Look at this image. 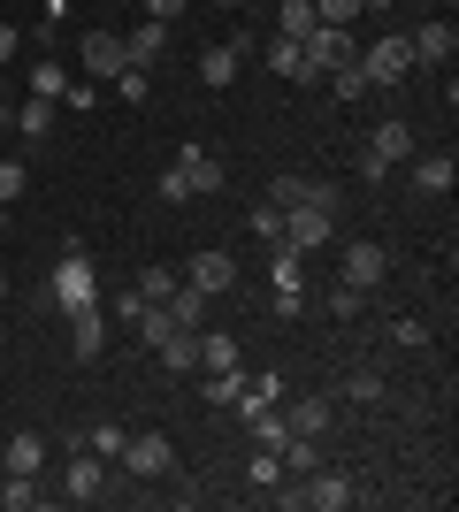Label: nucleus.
Returning a JSON list of instances; mask_svg holds the SVG:
<instances>
[{
  "label": "nucleus",
  "mask_w": 459,
  "mask_h": 512,
  "mask_svg": "<svg viewBox=\"0 0 459 512\" xmlns=\"http://www.w3.org/2000/svg\"><path fill=\"white\" fill-rule=\"evenodd\" d=\"M299 276H306V253H284V245H276V291H299Z\"/></svg>",
  "instance_id": "obj_35"
},
{
  "label": "nucleus",
  "mask_w": 459,
  "mask_h": 512,
  "mask_svg": "<svg viewBox=\"0 0 459 512\" xmlns=\"http://www.w3.org/2000/svg\"><path fill=\"white\" fill-rule=\"evenodd\" d=\"M0 100H8V69H0Z\"/></svg>",
  "instance_id": "obj_45"
},
{
  "label": "nucleus",
  "mask_w": 459,
  "mask_h": 512,
  "mask_svg": "<svg viewBox=\"0 0 459 512\" xmlns=\"http://www.w3.org/2000/svg\"><path fill=\"white\" fill-rule=\"evenodd\" d=\"M207 8H245V0H207Z\"/></svg>",
  "instance_id": "obj_44"
},
{
  "label": "nucleus",
  "mask_w": 459,
  "mask_h": 512,
  "mask_svg": "<svg viewBox=\"0 0 459 512\" xmlns=\"http://www.w3.org/2000/svg\"><path fill=\"white\" fill-rule=\"evenodd\" d=\"M176 169H184V176L199 184V199H207V192H222V161H215L207 146H176Z\"/></svg>",
  "instance_id": "obj_16"
},
{
  "label": "nucleus",
  "mask_w": 459,
  "mask_h": 512,
  "mask_svg": "<svg viewBox=\"0 0 459 512\" xmlns=\"http://www.w3.org/2000/svg\"><path fill=\"white\" fill-rule=\"evenodd\" d=\"M62 490L77 497V505H92V497H108V459L85 444H69V474H62Z\"/></svg>",
  "instance_id": "obj_8"
},
{
  "label": "nucleus",
  "mask_w": 459,
  "mask_h": 512,
  "mask_svg": "<svg viewBox=\"0 0 459 512\" xmlns=\"http://www.w3.org/2000/svg\"><path fill=\"white\" fill-rule=\"evenodd\" d=\"M0 299H8V268H0Z\"/></svg>",
  "instance_id": "obj_46"
},
{
  "label": "nucleus",
  "mask_w": 459,
  "mask_h": 512,
  "mask_svg": "<svg viewBox=\"0 0 459 512\" xmlns=\"http://www.w3.org/2000/svg\"><path fill=\"white\" fill-rule=\"evenodd\" d=\"M322 306H329V314H337V321H360V314H368V291L337 276V283H329V291H322Z\"/></svg>",
  "instance_id": "obj_22"
},
{
  "label": "nucleus",
  "mask_w": 459,
  "mask_h": 512,
  "mask_svg": "<svg viewBox=\"0 0 459 512\" xmlns=\"http://www.w3.org/2000/svg\"><path fill=\"white\" fill-rule=\"evenodd\" d=\"M383 390H391V383H383V367H352V375H345L352 406H383Z\"/></svg>",
  "instance_id": "obj_25"
},
{
  "label": "nucleus",
  "mask_w": 459,
  "mask_h": 512,
  "mask_svg": "<svg viewBox=\"0 0 459 512\" xmlns=\"http://www.w3.org/2000/svg\"><path fill=\"white\" fill-rule=\"evenodd\" d=\"M314 0H276V39H306V31H314Z\"/></svg>",
  "instance_id": "obj_21"
},
{
  "label": "nucleus",
  "mask_w": 459,
  "mask_h": 512,
  "mask_svg": "<svg viewBox=\"0 0 459 512\" xmlns=\"http://www.w3.org/2000/svg\"><path fill=\"white\" fill-rule=\"evenodd\" d=\"M238 62H245V39L199 46V85H207V92H230V85H238Z\"/></svg>",
  "instance_id": "obj_12"
},
{
  "label": "nucleus",
  "mask_w": 459,
  "mask_h": 512,
  "mask_svg": "<svg viewBox=\"0 0 459 512\" xmlns=\"http://www.w3.org/2000/svg\"><path fill=\"white\" fill-rule=\"evenodd\" d=\"M268 8H276V0H268Z\"/></svg>",
  "instance_id": "obj_49"
},
{
  "label": "nucleus",
  "mask_w": 459,
  "mask_h": 512,
  "mask_svg": "<svg viewBox=\"0 0 459 512\" xmlns=\"http://www.w3.org/2000/svg\"><path fill=\"white\" fill-rule=\"evenodd\" d=\"M31 505H46L39 474H8V482H0V512H31Z\"/></svg>",
  "instance_id": "obj_23"
},
{
  "label": "nucleus",
  "mask_w": 459,
  "mask_h": 512,
  "mask_svg": "<svg viewBox=\"0 0 459 512\" xmlns=\"http://www.w3.org/2000/svg\"><path fill=\"white\" fill-rule=\"evenodd\" d=\"M16 54H23V31H16V23H0V69L16 62Z\"/></svg>",
  "instance_id": "obj_41"
},
{
  "label": "nucleus",
  "mask_w": 459,
  "mask_h": 512,
  "mask_svg": "<svg viewBox=\"0 0 459 512\" xmlns=\"http://www.w3.org/2000/svg\"><path fill=\"white\" fill-rule=\"evenodd\" d=\"M23 184H31V176H23V161H0V207H16Z\"/></svg>",
  "instance_id": "obj_36"
},
{
  "label": "nucleus",
  "mask_w": 459,
  "mask_h": 512,
  "mask_svg": "<svg viewBox=\"0 0 459 512\" xmlns=\"http://www.w3.org/2000/svg\"><path fill=\"white\" fill-rule=\"evenodd\" d=\"M329 245V214L322 207H284V253H322Z\"/></svg>",
  "instance_id": "obj_11"
},
{
  "label": "nucleus",
  "mask_w": 459,
  "mask_h": 512,
  "mask_svg": "<svg viewBox=\"0 0 459 512\" xmlns=\"http://www.w3.org/2000/svg\"><path fill=\"white\" fill-rule=\"evenodd\" d=\"M123 46H131V62L146 69V62H161V54H169V23H138V31H123Z\"/></svg>",
  "instance_id": "obj_19"
},
{
  "label": "nucleus",
  "mask_w": 459,
  "mask_h": 512,
  "mask_svg": "<svg viewBox=\"0 0 459 512\" xmlns=\"http://www.w3.org/2000/svg\"><path fill=\"white\" fill-rule=\"evenodd\" d=\"M299 54H306V69H314V85H322L329 69H345L360 46H352V31H337V23H314V31L299 39Z\"/></svg>",
  "instance_id": "obj_5"
},
{
  "label": "nucleus",
  "mask_w": 459,
  "mask_h": 512,
  "mask_svg": "<svg viewBox=\"0 0 459 512\" xmlns=\"http://www.w3.org/2000/svg\"><path fill=\"white\" fill-rule=\"evenodd\" d=\"M329 92H337V107H360V100H368V77H360V62H345V69H329Z\"/></svg>",
  "instance_id": "obj_27"
},
{
  "label": "nucleus",
  "mask_w": 459,
  "mask_h": 512,
  "mask_svg": "<svg viewBox=\"0 0 459 512\" xmlns=\"http://www.w3.org/2000/svg\"><path fill=\"white\" fill-rule=\"evenodd\" d=\"M245 390V367H230V375H207V406H238Z\"/></svg>",
  "instance_id": "obj_33"
},
{
  "label": "nucleus",
  "mask_w": 459,
  "mask_h": 512,
  "mask_svg": "<svg viewBox=\"0 0 459 512\" xmlns=\"http://www.w3.org/2000/svg\"><path fill=\"white\" fill-rule=\"evenodd\" d=\"M123 467H131L138 482H169L176 474V444L161 436V428H131V436H123Z\"/></svg>",
  "instance_id": "obj_1"
},
{
  "label": "nucleus",
  "mask_w": 459,
  "mask_h": 512,
  "mask_svg": "<svg viewBox=\"0 0 459 512\" xmlns=\"http://www.w3.org/2000/svg\"><path fill=\"white\" fill-rule=\"evenodd\" d=\"M368 153L383 161V169H406V161L421 153V138H414V123H398V115H383V123H375V138H368Z\"/></svg>",
  "instance_id": "obj_9"
},
{
  "label": "nucleus",
  "mask_w": 459,
  "mask_h": 512,
  "mask_svg": "<svg viewBox=\"0 0 459 512\" xmlns=\"http://www.w3.org/2000/svg\"><path fill=\"white\" fill-rule=\"evenodd\" d=\"M268 199H276V207H306V176H276Z\"/></svg>",
  "instance_id": "obj_38"
},
{
  "label": "nucleus",
  "mask_w": 459,
  "mask_h": 512,
  "mask_svg": "<svg viewBox=\"0 0 459 512\" xmlns=\"http://www.w3.org/2000/svg\"><path fill=\"white\" fill-rule=\"evenodd\" d=\"M153 192L169 199V207H184V199H199V184H192V176H184V169H176V161H169V169L153 176Z\"/></svg>",
  "instance_id": "obj_30"
},
{
  "label": "nucleus",
  "mask_w": 459,
  "mask_h": 512,
  "mask_svg": "<svg viewBox=\"0 0 459 512\" xmlns=\"http://www.w3.org/2000/svg\"><path fill=\"white\" fill-rule=\"evenodd\" d=\"M184 8H192V0H146V16H153V23H176Z\"/></svg>",
  "instance_id": "obj_42"
},
{
  "label": "nucleus",
  "mask_w": 459,
  "mask_h": 512,
  "mask_svg": "<svg viewBox=\"0 0 459 512\" xmlns=\"http://www.w3.org/2000/svg\"><path fill=\"white\" fill-rule=\"evenodd\" d=\"M77 69H85L92 85H115V77L131 69V46H123V31H85V39H77Z\"/></svg>",
  "instance_id": "obj_2"
},
{
  "label": "nucleus",
  "mask_w": 459,
  "mask_h": 512,
  "mask_svg": "<svg viewBox=\"0 0 459 512\" xmlns=\"http://www.w3.org/2000/svg\"><path fill=\"white\" fill-rule=\"evenodd\" d=\"M153 352H161V367H169V375H192V367H199V329H169Z\"/></svg>",
  "instance_id": "obj_18"
},
{
  "label": "nucleus",
  "mask_w": 459,
  "mask_h": 512,
  "mask_svg": "<svg viewBox=\"0 0 459 512\" xmlns=\"http://www.w3.org/2000/svg\"><path fill=\"white\" fill-rule=\"evenodd\" d=\"M406 176H414V192L444 199V192L459 184V161H452V153H414V161H406Z\"/></svg>",
  "instance_id": "obj_14"
},
{
  "label": "nucleus",
  "mask_w": 459,
  "mask_h": 512,
  "mask_svg": "<svg viewBox=\"0 0 459 512\" xmlns=\"http://www.w3.org/2000/svg\"><path fill=\"white\" fill-rule=\"evenodd\" d=\"M69 85H77V77H69V69L54 62V54H46V62H31V92H39V100H54V107H62V92H69Z\"/></svg>",
  "instance_id": "obj_24"
},
{
  "label": "nucleus",
  "mask_w": 459,
  "mask_h": 512,
  "mask_svg": "<svg viewBox=\"0 0 459 512\" xmlns=\"http://www.w3.org/2000/svg\"><path fill=\"white\" fill-rule=\"evenodd\" d=\"M131 291H138V299H169V291H176V276H169V268H146V276H138Z\"/></svg>",
  "instance_id": "obj_37"
},
{
  "label": "nucleus",
  "mask_w": 459,
  "mask_h": 512,
  "mask_svg": "<svg viewBox=\"0 0 459 512\" xmlns=\"http://www.w3.org/2000/svg\"><path fill=\"white\" fill-rule=\"evenodd\" d=\"M261 62L276 69V77H291V85H314V69H306L299 39H268V46H261Z\"/></svg>",
  "instance_id": "obj_17"
},
{
  "label": "nucleus",
  "mask_w": 459,
  "mask_h": 512,
  "mask_svg": "<svg viewBox=\"0 0 459 512\" xmlns=\"http://www.w3.org/2000/svg\"><path fill=\"white\" fill-rule=\"evenodd\" d=\"M115 85H123V100H146V92H153V77H146V69L131 62V69H123V77H115Z\"/></svg>",
  "instance_id": "obj_40"
},
{
  "label": "nucleus",
  "mask_w": 459,
  "mask_h": 512,
  "mask_svg": "<svg viewBox=\"0 0 459 512\" xmlns=\"http://www.w3.org/2000/svg\"><path fill=\"white\" fill-rule=\"evenodd\" d=\"M284 428H291V436H329V428H337V406H329V398H291Z\"/></svg>",
  "instance_id": "obj_15"
},
{
  "label": "nucleus",
  "mask_w": 459,
  "mask_h": 512,
  "mask_svg": "<svg viewBox=\"0 0 459 512\" xmlns=\"http://www.w3.org/2000/svg\"><path fill=\"white\" fill-rule=\"evenodd\" d=\"M245 474H253V490H276V482H284V459L253 444V467H245Z\"/></svg>",
  "instance_id": "obj_32"
},
{
  "label": "nucleus",
  "mask_w": 459,
  "mask_h": 512,
  "mask_svg": "<svg viewBox=\"0 0 459 512\" xmlns=\"http://www.w3.org/2000/svg\"><path fill=\"white\" fill-rule=\"evenodd\" d=\"M245 222H253V237H261V245H284V207H276V199H261Z\"/></svg>",
  "instance_id": "obj_29"
},
{
  "label": "nucleus",
  "mask_w": 459,
  "mask_h": 512,
  "mask_svg": "<svg viewBox=\"0 0 459 512\" xmlns=\"http://www.w3.org/2000/svg\"><path fill=\"white\" fill-rule=\"evenodd\" d=\"M0 230H8V207H0Z\"/></svg>",
  "instance_id": "obj_47"
},
{
  "label": "nucleus",
  "mask_w": 459,
  "mask_h": 512,
  "mask_svg": "<svg viewBox=\"0 0 459 512\" xmlns=\"http://www.w3.org/2000/svg\"><path fill=\"white\" fill-rule=\"evenodd\" d=\"M429 337H437V329H429L421 314H398L391 321V344H398V352H429Z\"/></svg>",
  "instance_id": "obj_28"
},
{
  "label": "nucleus",
  "mask_w": 459,
  "mask_h": 512,
  "mask_svg": "<svg viewBox=\"0 0 459 512\" xmlns=\"http://www.w3.org/2000/svg\"><path fill=\"white\" fill-rule=\"evenodd\" d=\"M352 62H360V77H368V85H406V77H414V46H406V31H398V39L360 46Z\"/></svg>",
  "instance_id": "obj_3"
},
{
  "label": "nucleus",
  "mask_w": 459,
  "mask_h": 512,
  "mask_svg": "<svg viewBox=\"0 0 459 512\" xmlns=\"http://www.w3.org/2000/svg\"><path fill=\"white\" fill-rule=\"evenodd\" d=\"M314 16L337 23V31H352V16H368V8H360V0H314Z\"/></svg>",
  "instance_id": "obj_34"
},
{
  "label": "nucleus",
  "mask_w": 459,
  "mask_h": 512,
  "mask_svg": "<svg viewBox=\"0 0 459 512\" xmlns=\"http://www.w3.org/2000/svg\"><path fill=\"white\" fill-rule=\"evenodd\" d=\"M184 283H192L199 299H222V291H238V260L222 253V245H199V253L184 260Z\"/></svg>",
  "instance_id": "obj_4"
},
{
  "label": "nucleus",
  "mask_w": 459,
  "mask_h": 512,
  "mask_svg": "<svg viewBox=\"0 0 459 512\" xmlns=\"http://www.w3.org/2000/svg\"><path fill=\"white\" fill-rule=\"evenodd\" d=\"M46 467V436L39 428H16V436H8V474H39Z\"/></svg>",
  "instance_id": "obj_20"
},
{
  "label": "nucleus",
  "mask_w": 459,
  "mask_h": 512,
  "mask_svg": "<svg viewBox=\"0 0 459 512\" xmlns=\"http://www.w3.org/2000/svg\"><path fill=\"white\" fill-rule=\"evenodd\" d=\"M345 283H360V291H383V276H391V253L383 245H345V268H337Z\"/></svg>",
  "instance_id": "obj_13"
},
{
  "label": "nucleus",
  "mask_w": 459,
  "mask_h": 512,
  "mask_svg": "<svg viewBox=\"0 0 459 512\" xmlns=\"http://www.w3.org/2000/svg\"><path fill=\"white\" fill-rule=\"evenodd\" d=\"M199 367H207V375H230V367H238V337H199Z\"/></svg>",
  "instance_id": "obj_26"
},
{
  "label": "nucleus",
  "mask_w": 459,
  "mask_h": 512,
  "mask_svg": "<svg viewBox=\"0 0 459 512\" xmlns=\"http://www.w3.org/2000/svg\"><path fill=\"white\" fill-rule=\"evenodd\" d=\"M360 8H375V16H383V8H398V0H360Z\"/></svg>",
  "instance_id": "obj_43"
},
{
  "label": "nucleus",
  "mask_w": 459,
  "mask_h": 512,
  "mask_svg": "<svg viewBox=\"0 0 459 512\" xmlns=\"http://www.w3.org/2000/svg\"><path fill=\"white\" fill-rule=\"evenodd\" d=\"M123 436H131V428H115V421H92V428H85V451H100V459H123Z\"/></svg>",
  "instance_id": "obj_31"
},
{
  "label": "nucleus",
  "mask_w": 459,
  "mask_h": 512,
  "mask_svg": "<svg viewBox=\"0 0 459 512\" xmlns=\"http://www.w3.org/2000/svg\"><path fill=\"white\" fill-rule=\"evenodd\" d=\"M46 299H54V306H85V299H100L92 260H85V253H62V260H54V276H46Z\"/></svg>",
  "instance_id": "obj_6"
},
{
  "label": "nucleus",
  "mask_w": 459,
  "mask_h": 512,
  "mask_svg": "<svg viewBox=\"0 0 459 512\" xmlns=\"http://www.w3.org/2000/svg\"><path fill=\"white\" fill-rule=\"evenodd\" d=\"M444 16H452V0H444Z\"/></svg>",
  "instance_id": "obj_48"
},
{
  "label": "nucleus",
  "mask_w": 459,
  "mask_h": 512,
  "mask_svg": "<svg viewBox=\"0 0 459 512\" xmlns=\"http://www.w3.org/2000/svg\"><path fill=\"white\" fill-rule=\"evenodd\" d=\"M92 100H100V85H92V77H77V85L62 92V107H69V115H92Z\"/></svg>",
  "instance_id": "obj_39"
},
{
  "label": "nucleus",
  "mask_w": 459,
  "mask_h": 512,
  "mask_svg": "<svg viewBox=\"0 0 459 512\" xmlns=\"http://www.w3.org/2000/svg\"><path fill=\"white\" fill-rule=\"evenodd\" d=\"M62 321H69V344H77V360H100V352H108V306H100V299L62 306Z\"/></svg>",
  "instance_id": "obj_7"
},
{
  "label": "nucleus",
  "mask_w": 459,
  "mask_h": 512,
  "mask_svg": "<svg viewBox=\"0 0 459 512\" xmlns=\"http://www.w3.org/2000/svg\"><path fill=\"white\" fill-rule=\"evenodd\" d=\"M406 46H414V69L421 62H452V54H459V31H452V16H429V23H421V31H406Z\"/></svg>",
  "instance_id": "obj_10"
}]
</instances>
